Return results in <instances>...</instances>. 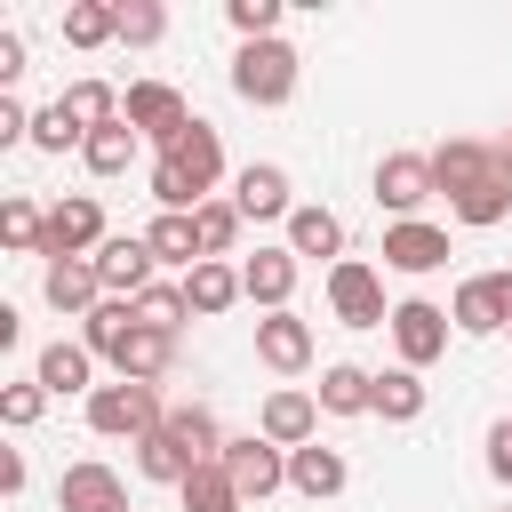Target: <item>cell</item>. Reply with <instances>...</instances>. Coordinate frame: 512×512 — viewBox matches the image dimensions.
Here are the masks:
<instances>
[{"mask_svg":"<svg viewBox=\"0 0 512 512\" xmlns=\"http://www.w3.org/2000/svg\"><path fill=\"white\" fill-rule=\"evenodd\" d=\"M432 184H440L448 216H456V224H472V232H488V224H504V216H512V160H504V144L448 136V144L432 152Z\"/></svg>","mask_w":512,"mask_h":512,"instance_id":"1","label":"cell"},{"mask_svg":"<svg viewBox=\"0 0 512 512\" xmlns=\"http://www.w3.org/2000/svg\"><path fill=\"white\" fill-rule=\"evenodd\" d=\"M160 384H128V376H112V384H96L88 392V432L96 440H144V432H160Z\"/></svg>","mask_w":512,"mask_h":512,"instance_id":"2","label":"cell"},{"mask_svg":"<svg viewBox=\"0 0 512 512\" xmlns=\"http://www.w3.org/2000/svg\"><path fill=\"white\" fill-rule=\"evenodd\" d=\"M296 72H304V64H296L288 40H240V56H232V96L280 112V104L296 96Z\"/></svg>","mask_w":512,"mask_h":512,"instance_id":"3","label":"cell"},{"mask_svg":"<svg viewBox=\"0 0 512 512\" xmlns=\"http://www.w3.org/2000/svg\"><path fill=\"white\" fill-rule=\"evenodd\" d=\"M120 120L144 136V144H160V152H176L184 136H192V104H184V88H168V80H128V96H120Z\"/></svg>","mask_w":512,"mask_h":512,"instance_id":"4","label":"cell"},{"mask_svg":"<svg viewBox=\"0 0 512 512\" xmlns=\"http://www.w3.org/2000/svg\"><path fill=\"white\" fill-rule=\"evenodd\" d=\"M384 328H392V352H400V368H416V376H424V368L448 352V328H456V320H448L432 296H400Z\"/></svg>","mask_w":512,"mask_h":512,"instance_id":"5","label":"cell"},{"mask_svg":"<svg viewBox=\"0 0 512 512\" xmlns=\"http://www.w3.org/2000/svg\"><path fill=\"white\" fill-rule=\"evenodd\" d=\"M448 320L456 336H512V272H472L448 296Z\"/></svg>","mask_w":512,"mask_h":512,"instance_id":"6","label":"cell"},{"mask_svg":"<svg viewBox=\"0 0 512 512\" xmlns=\"http://www.w3.org/2000/svg\"><path fill=\"white\" fill-rule=\"evenodd\" d=\"M328 312H336L344 328H384V320H392V304H384V280H376V264H360V256L328 264Z\"/></svg>","mask_w":512,"mask_h":512,"instance_id":"7","label":"cell"},{"mask_svg":"<svg viewBox=\"0 0 512 512\" xmlns=\"http://www.w3.org/2000/svg\"><path fill=\"white\" fill-rule=\"evenodd\" d=\"M424 200H440L432 152H384V160H376V208H392V224H408Z\"/></svg>","mask_w":512,"mask_h":512,"instance_id":"8","label":"cell"},{"mask_svg":"<svg viewBox=\"0 0 512 512\" xmlns=\"http://www.w3.org/2000/svg\"><path fill=\"white\" fill-rule=\"evenodd\" d=\"M232 208H240L248 224H288L304 200H296V184H288L280 160H248V168L232 176Z\"/></svg>","mask_w":512,"mask_h":512,"instance_id":"9","label":"cell"},{"mask_svg":"<svg viewBox=\"0 0 512 512\" xmlns=\"http://www.w3.org/2000/svg\"><path fill=\"white\" fill-rule=\"evenodd\" d=\"M112 232H104V208H96V192H72V200H56L48 208V240H40V256L48 264H64V256H96Z\"/></svg>","mask_w":512,"mask_h":512,"instance_id":"10","label":"cell"},{"mask_svg":"<svg viewBox=\"0 0 512 512\" xmlns=\"http://www.w3.org/2000/svg\"><path fill=\"white\" fill-rule=\"evenodd\" d=\"M224 472H232V488L248 496V504H264L272 488H288V448H272L264 432H240V440H224V456H216Z\"/></svg>","mask_w":512,"mask_h":512,"instance_id":"11","label":"cell"},{"mask_svg":"<svg viewBox=\"0 0 512 512\" xmlns=\"http://www.w3.org/2000/svg\"><path fill=\"white\" fill-rule=\"evenodd\" d=\"M152 272H160V256H152V240L144 232H112L104 248H96V280H104V296H144L152 288Z\"/></svg>","mask_w":512,"mask_h":512,"instance_id":"12","label":"cell"},{"mask_svg":"<svg viewBox=\"0 0 512 512\" xmlns=\"http://www.w3.org/2000/svg\"><path fill=\"white\" fill-rule=\"evenodd\" d=\"M256 432H264L272 448H312V440H320V400H312V392H296V384H280V392H264Z\"/></svg>","mask_w":512,"mask_h":512,"instance_id":"13","label":"cell"},{"mask_svg":"<svg viewBox=\"0 0 512 512\" xmlns=\"http://www.w3.org/2000/svg\"><path fill=\"white\" fill-rule=\"evenodd\" d=\"M384 264H392V272H408V280H424V272H440V264H448V232H440V224H424V216L384 224Z\"/></svg>","mask_w":512,"mask_h":512,"instance_id":"14","label":"cell"},{"mask_svg":"<svg viewBox=\"0 0 512 512\" xmlns=\"http://www.w3.org/2000/svg\"><path fill=\"white\" fill-rule=\"evenodd\" d=\"M296 272H304V256L280 240V248H256V256L240 264V288H248V304H264V312H288V296H296Z\"/></svg>","mask_w":512,"mask_h":512,"instance_id":"15","label":"cell"},{"mask_svg":"<svg viewBox=\"0 0 512 512\" xmlns=\"http://www.w3.org/2000/svg\"><path fill=\"white\" fill-rule=\"evenodd\" d=\"M40 296H48V312H64V320H88V312L104 304L96 256H64V264H48V272H40Z\"/></svg>","mask_w":512,"mask_h":512,"instance_id":"16","label":"cell"},{"mask_svg":"<svg viewBox=\"0 0 512 512\" xmlns=\"http://www.w3.org/2000/svg\"><path fill=\"white\" fill-rule=\"evenodd\" d=\"M56 504L64 512H128V480L112 472V464H64V480H56Z\"/></svg>","mask_w":512,"mask_h":512,"instance_id":"17","label":"cell"},{"mask_svg":"<svg viewBox=\"0 0 512 512\" xmlns=\"http://www.w3.org/2000/svg\"><path fill=\"white\" fill-rule=\"evenodd\" d=\"M256 360H264L272 376H304V368H312V328H304L296 312H264V320H256Z\"/></svg>","mask_w":512,"mask_h":512,"instance_id":"18","label":"cell"},{"mask_svg":"<svg viewBox=\"0 0 512 512\" xmlns=\"http://www.w3.org/2000/svg\"><path fill=\"white\" fill-rule=\"evenodd\" d=\"M32 376L48 384V400H72V392L88 400V392H96V352H88L80 336H56V344L32 360Z\"/></svg>","mask_w":512,"mask_h":512,"instance_id":"19","label":"cell"},{"mask_svg":"<svg viewBox=\"0 0 512 512\" xmlns=\"http://www.w3.org/2000/svg\"><path fill=\"white\" fill-rule=\"evenodd\" d=\"M160 160H168V168L208 200V192H216V176H224V136H216V120H192V136H184L176 152H160Z\"/></svg>","mask_w":512,"mask_h":512,"instance_id":"20","label":"cell"},{"mask_svg":"<svg viewBox=\"0 0 512 512\" xmlns=\"http://www.w3.org/2000/svg\"><path fill=\"white\" fill-rule=\"evenodd\" d=\"M168 368H176V336H168V328H144V320H136L128 344L112 352V376H128V384H160Z\"/></svg>","mask_w":512,"mask_h":512,"instance_id":"21","label":"cell"},{"mask_svg":"<svg viewBox=\"0 0 512 512\" xmlns=\"http://www.w3.org/2000/svg\"><path fill=\"white\" fill-rule=\"evenodd\" d=\"M312 400H320V416H376V376L352 368V360H328L320 384H312Z\"/></svg>","mask_w":512,"mask_h":512,"instance_id":"22","label":"cell"},{"mask_svg":"<svg viewBox=\"0 0 512 512\" xmlns=\"http://www.w3.org/2000/svg\"><path fill=\"white\" fill-rule=\"evenodd\" d=\"M344 480H352V464H344V448H288V488L296 496H312V504H328V496H344Z\"/></svg>","mask_w":512,"mask_h":512,"instance_id":"23","label":"cell"},{"mask_svg":"<svg viewBox=\"0 0 512 512\" xmlns=\"http://www.w3.org/2000/svg\"><path fill=\"white\" fill-rule=\"evenodd\" d=\"M248 288H240V264H224V256H208V264H192L184 272V304H192V320H216V312H232Z\"/></svg>","mask_w":512,"mask_h":512,"instance_id":"24","label":"cell"},{"mask_svg":"<svg viewBox=\"0 0 512 512\" xmlns=\"http://www.w3.org/2000/svg\"><path fill=\"white\" fill-rule=\"evenodd\" d=\"M288 248H296V256H336V264H344V216L320 208V200H304V208L288 216Z\"/></svg>","mask_w":512,"mask_h":512,"instance_id":"25","label":"cell"},{"mask_svg":"<svg viewBox=\"0 0 512 512\" xmlns=\"http://www.w3.org/2000/svg\"><path fill=\"white\" fill-rule=\"evenodd\" d=\"M168 432H176V448H184L192 464H216V456H224L216 408H200V400H176V408H168Z\"/></svg>","mask_w":512,"mask_h":512,"instance_id":"26","label":"cell"},{"mask_svg":"<svg viewBox=\"0 0 512 512\" xmlns=\"http://www.w3.org/2000/svg\"><path fill=\"white\" fill-rule=\"evenodd\" d=\"M136 472H144V480H160V488H184L200 464L176 448V432H168V416H160V432H144V440H136Z\"/></svg>","mask_w":512,"mask_h":512,"instance_id":"27","label":"cell"},{"mask_svg":"<svg viewBox=\"0 0 512 512\" xmlns=\"http://www.w3.org/2000/svg\"><path fill=\"white\" fill-rule=\"evenodd\" d=\"M136 152H144V136H136L128 120H112V128H96V136L80 144L88 176H128V168H136Z\"/></svg>","mask_w":512,"mask_h":512,"instance_id":"28","label":"cell"},{"mask_svg":"<svg viewBox=\"0 0 512 512\" xmlns=\"http://www.w3.org/2000/svg\"><path fill=\"white\" fill-rule=\"evenodd\" d=\"M136 320H144V312H136L128 296H104V304H96V312L80 320V344H88L96 360H112V352L128 344V328H136Z\"/></svg>","mask_w":512,"mask_h":512,"instance_id":"29","label":"cell"},{"mask_svg":"<svg viewBox=\"0 0 512 512\" xmlns=\"http://www.w3.org/2000/svg\"><path fill=\"white\" fill-rule=\"evenodd\" d=\"M64 40H72V48L120 40V0H64Z\"/></svg>","mask_w":512,"mask_h":512,"instance_id":"30","label":"cell"},{"mask_svg":"<svg viewBox=\"0 0 512 512\" xmlns=\"http://www.w3.org/2000/svg\"><path fill=\"white\" fill-rule=\"evenodd\" d=\"M144 240H152V256H160V264H176V272L208 264V256H200V224H192V216H152V224H144Z\"/></svg>","mask_w":512,"mask_h":512,"instance_id":"31","label":"cell"},{"mask_svg":"<svg viewBox=\"0 0 512 512\" xmlns=\"http://www.w3.org/2000/svg\"><path fill=\"white\" fill-rule=\"evenodd\" d=\"M376 416L384 424H416L424 416V376L416 368H376Z\"/></svg>","mask_w":512,"mask_h":512,"instance_id":"32","label":"cell"},{"mask_svg":"<svg viewBox=\"0 0 512 512\" xmlns=\"http://www.w3.org/2000/svg\"><path fill=\"white\" fill-rule=\"evenodd\" d=\"M176 504H184V512H248V496L232 488V472H224V464H200V472L176 488Z\"/></svg>","mask_w":512,"mask_h":512,"instance_id":"33","label":"cell"},{"mask_svg":"<svg viewBox=\"0 0 512 512\" xmlns=\"http://www.w3.org/2000/svg\"><path fill=\"white\" fill-rule=\"evenodd\" d=\"M0 240H8L16 256H40V240H48V208L24 200V192H8V200H0Z\"/></svg>","mask_w":512,"mask_h":512,"instance_id":"34","label":"cell"},{"mask_svg":"<svg viewBox=\"0 0 512 512\" xmlns=\"http://www.w3.org/2000/svg\"><path fill=\"white\" fill-rule=\"evenodd\" d=\"M64 112L96 136V128H112V120H120V88H104V80H72V88H64Z\"/></svg>","mask_w":512,"mask_h":512,"instance_id":"35","label":"cell"},{"mask_svg":"<svg viewBox=\"0 0 512 512\" xmlns=\"http://www.w3.org/2000/svg\"><path fill=\"white\" fill-rule=\"evenodd\" d=\"M192 224H200V256H232L248 216H240L232 200H200V208H192Z\"/></svg>","mask_w":512,"mask_h":512,"instance_id":"36","label":"cell"},{"mask_svg":"<svg viewBox=\"0 0 512 512\" xmlns=\"http://www.w3.org/2000/svg\"><path fill=\"white\" fill-rule=\"evenodd\" d=\"M80 144H88V128H80V120L64 112V96L32 112V152H80Z\"/></svg>","mask_w":512,"mask_h":512,"instance_id":"37","label":"cell"},{"mask_svg":"<svg viewBox=\"0 0 512 512\" xmlns=\"http://www.w3.org/2000/svg\"><path fill=\"white\" fill-rule=\"evenodd\" d=\"M136 312H144V328H168V336H176V328L192 320V304H184V280H152V288L136 296Z\"/></svg>","mask_w":512,"mask_h":512,"instance_id":"38","label":"cell"},{"mask_svg":"<svg viewBox=\"0 0 512 512\" xmlns=\"http://www.w3.org/2000/svg\"><path fill=\"white\" fill-rule=\"evenodd\" d=\"M40 408H48V384H40V376L0 384V424H8V432H32V424H40Z\"/></svg>","mask_w":512,"mask_h":512,"instance_id":"39","label":"cell"},{"mask_svg":"<svg viewBox=\"0 0 512 512\" xmlns=\"http://www.w3.org/2000/svg\"><path fill=\"white\" fill-rule=\"evenodd\" d=\"M240 40H280V0H224Z\"/></svg>","mask_w":512,"mask_h":512,"instance_id":"40","label":"cell"},{"mask_svg":"<svg viewBox=\"0 0 512 512\" xmlns=\"http://www.w3.org/2000/svg\"><path fill=\"white\" fill-rule=\"evenodd\" d=\"M160 32H168V8L160 0H120V40L128 48H152Z\"/></svg>","mask_w":512,"mask_h":512,"instance_id":"41","label":"cell"},{"mask_svg":"<svg viewBox=\"0 0 512 512\" xmlns=\"http://www.w3.org/2000/svg\"><path fill=\"white\" fill-rule=\"evenodd\" d=\"M488 472L512 488V416H496V424H488Z\"/></svg>","mask_w":512,"mask_h":512,"instance_id":"42","label":"cell"},{"mask_svg":"<svg viewBox=\"0 0 512 512\" xmlns=\"http://www.w3.org/2000/svg\"><path fill=\"white\" fill-rule=\"evenodd\" d=\"M16 72H24V40L0 32V88H16Z\"/></svg>","mask_w":512,"mask_h":512,"instance_id":"43","label":"cell"},{"mask_svg":"<svg viewBox=\"0 0 512 512\" xmlns=\"http://www.w3.org/2000/svg\"><path fill=\"white\" fill-rule=\"evenodd\" d=\"M0 488H8V496H24V448H8V456H0Z\"/></svg>","mask_w":512,"mask_h":512,"instance_id":"44","label":"cell"},{"mask_svg":"<svg viewBox=\"0 0 512 512\" xmlns=\"http://www.w3.org/2000/svg\"><path fill=\"white\" fill-rule=\"evenodd\" d=\"M504 160H512V136H504Z\"/></svg>","mask_w":512,"mask_h":512,"instance_id":"45","label":"cell"},{"mask_svg":"<svg viewBox=\"0 0 512 512\" xmlns=\"http://www.w3.org/2000/svg\"><path fill=\"white\" fill-rule=\"evenodd\" d=\"M504 512H512V504H504Z\"/></svg>","mask_w":512,"mask_h":512,"instance_id":"46","label":"cell"}]
</instances>
